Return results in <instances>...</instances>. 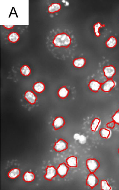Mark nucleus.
<instances>
[{"mask_svg": "<svg viewBox=\"0 0 119 190\" xmlns=\"http://www.w3.org/2000/svg\"><path fill=\"white\" fill-rule=\"evenodd\" d=\"M68 169V167L64 164H60L57 170V173L62 177H64L66 174Z\"/></svg>", "mask_w": 119, "mask_h": 190, "instance_id": "obj_12", "label": "nucleus"}, {"mask_svg": "<svg viewBox=\"0 0 119 190\" xmlns=\"http://www.w3.org/2000/svg\"><path fill=\"white\" fill-rule=\"evenodd\" d=\"M78 140L81 144H84L86 142V138L83 135H80L79 137Z\"/></svg>", "mask_w": 119, "mask_h": 190, "instance_id": "obj_27", "label": "nucleus"}, {"mask_svg": "<svg viewBox=\"0 0 119 190\" xmlns=\"http://www.w3.org/2000/svg\"><path fill=\"white\" fill-rule=\"evenodd\" d=\"M111 134V131L108 129L102 128L100 131V137L104 138H108L110 136Z\"/></svg>", "mask_w": 119, "mask_h": 190, "instance_id": "obj_18", "label": "nucleus"}, {"mask_svg": "<svg viewBox=\"0 0 119 190\" xmlns=\"http://www.w3.org/2000/svg\"><path fill=\"white\" fill-rule=\"evenodd\" d=\"M68 90L65 87L61 88L59 92V95L62 98H65L68 95Z\"/></svg>", "mask_w": 119, "mask_h": 190, "instance_id": "obj_24", "label": "nucleus"}, {"mask_svg": "<svg viewBox=\"0 0 119 190\" xmlns=\"http://www.w3.org/2000/svg\"><path fill=\"white\" fill-rule=\"evenodd\" d=\"M118 152H119V149L118 150Z\"/></svg>", "mask_w": 119, "mask_h": 190, "instance_id": "obj_31", "label": "nucleus"}, {"mask_svg": "<svg viewBox=\"0 0 119 190\" xmlns=\"http://www.w3.org/2000/svg\"><path fill=\"white\" fill-rule=\"evenodd\" d=\"M104 25L100 22H98L94 25V32L97 37L99 38L101 36V30L105 27V26Z\"/></svg>", "mask_w": 119, "mask_h": 190, "instance_id": "obj_9", "label": "nucleus"}, {"mask_svg": "<svg viewBox=\"0 0 119 190\" xmlns=\"http://www.w3.org/2000/svg\"><path fill=\"white\" fill-rule=\"evenodd\" d=\"M80 135L78 134H76L74 135V138L76 140H78L79 137H80Z\"/></svg>", "mask_w": 119, "mask_h": 190, "instance_id": "obj_30", "label": "nucleus"}, {"mask_svg": "<svg viewBox=\"0 0 119 190\" xmlns=\"http://www.w3.org/2000/svg\"><path fill=\"white\" fill-rule=\"evenodd\" d=\"M104 73L105 76L111 78L114 76L116 72L115 68L112 65L106 66L103 69Z\"/></svg>", "mask_w": 119, "mask_h": 190, "instance_id": "obj_5", "label": "nucleus"}, {"mask_svg": "<svg viewBox=\"0 0 119 190\" xmlns=\"http://www.w3.org/2000/svg\"><path fill=\"white\" fill-rule=\"evenodd\" d=\"M90 89L94 92L98 91L100 88V84L97 81L93 80L91 81L89 85Z\"/></svg>", "mask_w": 119, "mask_h": 190, "instance_id": "obj_17", "label": "nucleus"}, {"mask_svg": "<svg viewBox=\"0 0 119 190\" xmlns=\"http://www.w3.org/2000/svg\"><path fill=\"white\" fill-rule=\"evenodd\" d=\"M4 28L5 29L7 30H10L13 29L14 27L15 26V25H4L3 26Z\"/></svg>", "mask_w": 119, "mask_h": 190, "instance_id": "obj_29", "label": "nucleus"}, {"mask_svg": "<svg viewBox=\"0 0 119 190\" xmlns=\"http://www.w3.org/2000/svg\"><path fill=\"white\" fill-rule=\"evenodd\" d=\"M115 85L114 81L112 80H109L103 84L101 87L104 91L108 92L114 87Z\"/></svg>", "mask_w": 119, "mask_h": 190, "instance_id": "obj_7", "label": "nucleus"}, {"mask_svg": "<svg viewBox=\"0 0 119 190\" xmlns=\"http://www.w3.org/2000/svg\"><path fill=\"white\" fill-rule=\"evenodd\" d=\"M68 148V144L62 139L59 140L56 143L54 149L57 151L61 152L66 150Z\"/></svg>", "mask_w": 119, "mask_h": 190, "instance_id": "obj_6", "label": "nucleus"}, {"mask_svg": "<svg viewBox=\"0 0 119 190\" xmlns=\"http://www.w3.org/2000/svg\"><path fill=\"white\" fill-rule=\"evenodd\" d=\"M46 45L52 55L57 59L65 60L73 55L77 47L74 34L66 29H52L47 36Z\"/></svg>", "mask_w": 119, "mask_h": 190, "instance_id": "obj_1", "label": "nucleus"}, {"mask_svg": "<svg viewBox=\"0 0 119 190\" xmlns=\"http://www.w3.org/2000/svg\"><path fill=\"white\" fill-rule=\"evenodd\" d=\"M67 164L69 167H76L78 166L77 158L74 156L70 157L66 160Z\"/></svg>", "mask_w": 119, "mask_h": 190, "instance_id": "obj_14", "label": "nucleus"}, {"mask_svg": "<svg viewBox=\"0 0 119 190\" xmlns=\"http://www.w3.org/2000/svg\"><path fill=\"white\" fill-rule=\"evenodd\" d=\"M113 119L115 122L119 124V112L116 113L113 117Z\"/></svg>", "mask_w": 119, "mask_h": 190, "instance_id": "obj_26", "label": "nucleus"}, {"mask_svg": "<svg viewBox=\"0 0 119 190\" xmlns=\"http://www.w3.org/2000/svg\"><path fill=\"white\" fill-rule=\"evenodd\" d=\"M61 8L62 5L60 3H53L49 5L48 11L49 13L54 14L59 12Z\"/></svg>", "mask_w": 119, "mask_h": 190, "instance_id": "obj_4", "label": "nucleus"}, {"mask_svg": "<svg viewBox=\"0 0 119 190\" xmlns=\"http://www.w3.org/2000/svg\"><path fill=\"white\" fill-rule=\"evenodd\" d=\"M100 120L98 119H94L91 124V129L93 132L96 131L98 129L100 124Z\"/></svg>", "mask_w": 119, "mask_h": 190, "instance_id": "obj_19", "label": "nucleus"}, {"mask_svg": "<svg viewBox=\"0 0 119 190\" xmlns=\"http://www.w3.org/2000/svg\"><path fill=\"white\" fill-rule=\"evenodd\" d=\"M117 44V40L114 36H111L106 42V45L107 47L109 48H114Z\"/></svg>", "mask_w": 119, "mask_h": 190, "instance_id": "obj_11", "label": "nucleus"}, {"mask_svg": "<svg viewBox=\"0 0 119 190\" xmlns=\"http://www.w3.org/2000/svg\"><path fill=\"white\" fill-rule=\"evenodd\" d=\"M47 173L45 177L48 180H51L57 174V171L53 167H48L47 168Z\"/></svg>", "mask_w": 119, "mask_h": 190, "instance_id": "obj_13", "label": "nucleus"}, {"mask_svg": "<svg viewBox=\"0 0 119 190\" xmlns=\"http://www.w3.org/2000/svg\"><path fill=\"white\" fill-rule=\"evenodd\" d=\"M86 166L91 173H94L100 167L99 163L95 159H89L86 161Z\"/></svg>", "mask_w": 119, "mask_h": 190, "instance_id": "obj_2", "label": "nucleus"}, {"mask_svg": "<svg viewBox=\"0 0 119 190\" xmlns=\"http://www.w3.org/2000/svg\"><path fill=\"white\" fill-rule=\"evenodd\" d=\"M20 36L16 32H12L9 34L7 37L8 41L12 43H16L19 40Z\"/></svg>", "mask_w": 119, "mask_h": 190, "instance_id": "obj_8", "label": "nucleus"}, {"mask_svg": "<svg viewBox=\"0 0 119 190\" xmlns=\"http://www.w3.org/2000/svg\"><path fill=\"white\" fill-rule=\"evenodd\" d=\"M33 88L36 92L41 93L44 90L45 86L42 83H38L35 84Z\"/></svg>", "mask_w": 119, "mask_h": 190, "instance_id": "obj_20", "label": "nucleus"}, {"mask_svg": "<svg viewBox=\"0 0 119 190\" xmlns=\"http://www.w3.org/2000/svg\"><path fill=\"white\" fill-rule=\"evenodd\" d=\"M114 125L115 124L114 122H111L108 123L107 125V126L109 128H114Z\"/></svg>", "mask_w": 119, "mask_h": 190, "instance_id": "obj_28", "label": "nucleus"}, {"mask_svg": "<svg viewBox=\"0 0 119 190\" xmlns=\"http://www.w3.org/2000/svg\"><path fill=\"white\" fill-rule=\"evenodd\" d=\"M21 73L24 76H28L31 72V70L28 66L25 65L23 66L21 69Z\"/></svg>", "mask_w": 119, "mask_h": 190, "instance_id": "obj_21", "label": "nucleus"}, {"mask_svg": "<svg viewBox=\"0 0 119 190\" xmlns=\"http://www.w3.org/2000/svg\"><path fill=\"white\" fill-rule=\"evenodd\" d=\"M20 174V171L18 169H15L10 171L8 175L11 178H15L19 175Z\"/></svg>", "mask_w": 119, "mask_h": 190, "instance_id": "obj_23", "label": "nucleus"}, {"mask_svg": "<svg viewBox=\"0 0 119 190\" xmlns=\"http://www.w3.org/2000/svg\"><path fill=\"white\" fill-rule=\"evenodd\" d=\"M25 97L29 102L31 104H34L36 99L35 95L31 91H27L25 93Z\"/></svg>", "mask_w": 119, "mask_h": 190, "instance_id": "obj_15", "label": "nucleus"}, {"mask_svg": "<svg viewBox=\"0 0 119 190\" xmlns=\"http://www.w3.org/2000/svg\"><path fill=\"white\" fill-rule=\"evenodd\" d=\"M86 62V60L83 57H78L75 59L73 61V65L74 67L80 68L83 67Z\"/></svg>", "mask_w": 119, "mask_h": 190, "instance_id": "obj_10", "label": "nucleus"}, {"mask_svg": "<svg viewBox=\"0 0 119 190\" xmlns=\"http://www.w3.org/2000/svg\"><path fill=\"white\" fill-rule=\"evenodd\" d=\"M101 188L102 190H110L112 189V188L106 180H102L101 181Z\"/></svg>", "mask_w": 119, "mask_h": 190, "instance_id": "obj_25", "label": "nucleus"}, {"mask_svg": "<svg viewBox=\"0 0 119 190\" xmlns=\"http://www.w3.org/2000/svg\"><path fill=\"white\" fill-rule=\"evenodd\" d=\"M99 180L94 173H91L88 175L86 180V185L91 188H93L98 184Z\"/></svg>", "mask_w": 119, "mask_h": 190, "instance_id": "obj_3", "label": "nucleus"}, {"mask_svg": "<svg viewBox=\"0 0 119 190\" xmlns=\"http://www.w3.org/2000/svg\"><path fill=\"white\" fill-rule=\"evenodd\" d=\"M64 124V119L61 117H58L54 120V126L56 129H59Z\"/></svg>", "mask_w": 119, "mask_h": 190, "instance_id": "obj_16", "label": "nucleus"}, {"mask_svg": "<svg viewBox=\"0 0 119 190\" xmlns=\"http://www.w3.org/2000/svg\"><path fill=\"white\" fill-rule=\"evenodd\" d=\"M35 179L34 175L32 173L27 172L24 174L23 179L27 182H31Z\"/></svg>", "mask_w": 119, "mask_h": 190, "instance_id": "obj_22", "label": "nucleus"}]
</instances>
